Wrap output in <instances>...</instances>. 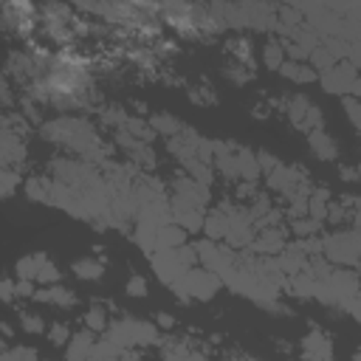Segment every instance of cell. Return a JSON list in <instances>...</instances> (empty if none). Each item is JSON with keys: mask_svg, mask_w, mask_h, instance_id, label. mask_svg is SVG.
<instances>
[{"mask_svg": "<svg viewBox=\"0 0 361 361\" xmlns=\"http://www.w3.org/2000/svg\"><path fill=\"white\" fill-rule=\"evenodd\" d=\"M39 133L45 141H54L71 152H76L82 161H104L107 158V147L102 144L96 127L82 118V116H59L51 118L45 124H39Z\"/></svg>", "mask_w": 361, "mask_h": 361, "instance_id": "6da1fadb", "label": "cell"}, {"mask_svg": "<svg viewBox=\"0 0 361 361\" xmlns=\"http://www.w3.org/2000/svg\"><path fill=\"white\" fill-rule=\"evenodd\" d=\"M220 285H223V279L214 274V271H209V268H189L175 285H169L172 288V293H175V299L178 302H183V305H189V302H209L217 290H220Z\"/></svg>", "mask_w": 361, "mask_h": 361, "instance_id": "7a4b0ae2", "label": "cell"}, {"mask_svg": "<svg viewBox=\"0 0 361 361\" xmlns=\"http://www.w3.org/2000/svg\"><path fill=\"white\" fill-rule=\"evenodd\" d=\"M152 271L164 285H175L189 268H195L197 262V251L195 245H180V248H158L149 254Z\"/></svg>", "mask_w": 361, "mask_h": 361, "instance_id": "3957f363", "label": "cell"}, {"mask_svg": "<svg viewBox=\"0 0 361 361\" xmlns=\"http://www.w3.org/2000/svg\"><path fill=\"white\" fill-rule=\"evenodd\" d=\"M358 82H361L358 68H355L350 59L336 62V68H330L327 73H322V76H319V85H322L327 93H336V96L355 93V85H358Z\"/></svg>", "mask_w": 361, "mask_h": 361, "instance_id": "277c9868", "label": "cell"}, {"mask_svg": "<svg viewBox=\"0 0 361 361\" xmlns=\"http://www.w3.org/2000/svg\"><path fill=\"white\" fill-rule=\"evenodd\" d=\"M265 183H268V189H274L276 195L290 197L293 192H299V189H305V186H307V178H305V172H302L299 166L279 164L271 175H265Z\"/></svg>", "mask_w": 361, "mask_h": 361, "instance_id": "5b68a950", "label": "cell"}, {"mask_svg": "<svg viewBox=\"0 0 361 361\" xmlns=\"http://www.w3.org/2000/svg\"><path fill=\"white\" fill-rule=\"evenodd\" d=\"M0 155H3V169H20L25 161V147L23 135L11 130V124L3 118V138H0Z\"/></svg>", "mask_w": 361, "mask_h": 361, "instance_id": "8992f818", "label": "cell"}, {"mask_svg": "<svg viewBox=\"0 0 361 361\" xmlns=\"http://www.w3.org/2000/svg\"><path fill=\"white\" fill-rule=\"evenodd\" d=\"M302 361H333V341L322 327H313L302 338Z\"/></svg>", "mask_w": 361, "mask_h": 361, "instance_id": "52a82bcc", "label": "cell"}, {"mask_svg": "<svg viewBox=\"0 0 361 361\" xmlns=\"http://www.w3.org/2000/svg\"><path fill=\"white\" fill-rule=\"evenodd\" d=\"M285 245H288L285 243V234L276 226H268V228H259V234L251 243V251L265 254V257H279L285 251Z\"/></svg>", "mask_w": 361, "mask_h": 361, "instance_id": "ba28073f", "label": "cell"}, {"mask_svg": "<svg viewBox=\"0 0 361 361\" xmlns=\"http://www.w3.org/2000/svg\"><path fill=\"white\" fill-rule=\"evenodd\" d=\"M93 350H96V333L93 330L73 333V338L65 347V361H90Z\"/></svg>", "mask_w": 361, "mask_h": 361, "instance_id": "9c48e42d", "label": "cell"}, {"mask_svg": "<svg viewBox=\"0 0 361 361\" xmlns=\"http://www.w3.org/2000/svg\"><path fill=\"white\" fill-rule=\"evenodd\" d=\"M37 302H45V305H56V307H73L76 305V293L65 285H48V288H37L34 293Z\"/></svg>", "mask_w": 361, "mask_h": 361, "instance_id": "30bf717a", "label": "cell"}, {"mask_svg": "<svg viewBox=\"0 0 361 361\" xmlns=\"http://www.w3.org/2000/svg\"><path fill=\"white\" fill-rule=\"evenodd\" d=\"M307 144H310V149H313V155H316L319 161H333V158L338 155V144H336L333 135H327L324 130L307 133Z\"/></svg>", "mask_w": 361, "mask_h": 361, "instance_id": "8fae6325", "label": "cell"}, {"mask_svg": "<svg viewBox=\"0 0 361 361\" xmlns=\"http://www.w3.org/2000/svg\"><path fill=\"white\" fill-rule=\"evenodd\" d=\"M203 231H206V240H214V243L226 240V234H228V214H226L220 206L212 209V212H206Z\"/></svg>", "mask_w": 361, "mask_h": 361, "instance_id": "7c38bea8", "label": "cell"}, {"mask_svg": "<svg viewBox=\"0 0 361 361\" xmlns=\"http://www.w3.org/2000/svg\"><path fill=\"white\" fill-rule=\"evenodd\" d=\"M147 121H149L152 133H155V135H164L166 141L183 133V124H180V118H175L172 113H152Z\"/></svg>", "mask_w": 361, "mask_h": 361, "instance_id": "4fadbf2b", "label": "cell"}, {"mask_svg": "<svg viewBox=\"0 0 361 361\" xmlns=\"http://www.w3.org/2000/svg\"><path fill=\"white\" fill-rule=\"evenodd\" d=\"M71 271H73V276H76V279L96 282V279H102V276H104V262H102L99 257H82V259H76V262L71 265Z\"/></svg>", "mask_w": 361, "mask_h": 361, "instance_id": "5bb4252c", "label": "cell"}, {"mask_svg": "<svg viewBox=\"0 0 361 361\" xmlns=\"http://www.w3.org/2000/svg\"><path fill=\"white\" fill-rule=\"evenodd\" d=\"M279 73H282L285 79L296 82V85H310V82H316V79H319V73H316L307 62H293V59H288V62L279 68Z\"/></svg>", "mask_w": 361, "mask_h": 361, "instance_id": "9a60e30c", "label": "cell"}, {"mask_svg": "<svg viewBox=\"0 0 361 361\" xmlns=\"http://www.w3.org/2000/svg\"><path fill=\"white\" fill-rule=\"evenodd\" d=\"M186 234H189L186 228H180L175 220H169L158 228V248H180V245H186Z\"/></svg>", "mask_w": 361, "mask_h": 361, "instance_id": "2e32d148", "label": "cell"}, {"mask_svg": "<svg viewBox=\"0 0 361 361\" xmlns=\"http://www.w3.org/2000/svg\"><path fill=\"white\" fill-rule=\"evenodd\" d=\"M54 178H28L25 180V197L34 203H51Z\"/></svg>", "mask_w": 361, "mask_h": 361, "instance_id": "e0dca14e", "label": "cell"}, {"mask_svg": "<svg viewBox=\"0 0 361 361\" xmlns=\"http://www.w3.org/2000/svg\"><path fill=\"white\" fill-rule=\"evenodd\" d=\"M327 209H330V192L327 189H310V197H307V217L324 223L327 220Z\"/></svg>", "mask_w": 361, "mask_h": 361, "instance_id": "ac0fdd59", "label": "cell"}, {"mask_svg": "<svg viewBox=\"0 0 361 361\" xmlns=\"http://www.w3.org/2000/svg\"><path fill=\"white\" fill-rule=\"evenodd\" d=\"M262 62H265L268 71H279V68L288 62V56H285V45L276 42V39H268V42L262 45Z\"/></svg>", "mask_w": 361, "mask_h": 361, "instance_id": "d6986e66", "label": "cell"}, {"mask_svg": "<svg viewBox=\"0 0 361 361\" xmlns=\"http://www.w3.org/2000/svg\"><path fill=\"white\" fill-rule=\"evenodd\" d=\"M336 62H338V59H336V54H333L330 48H324V45H319V48H313V51H310V68H313L319 76H322V73H327L330 68H336Z\"/></svg>", "mask_w": 361, "mask_h": 361, "instance_id": "ffe728a7", "label": "cell"}, {"mask_svg": "<svg viewBox=\"0 0 361 361\" xmlns=\"http://www.w3.org/2000/svg\"><path fill=\"white\" fill-rule=\"evenodd\" d=\"M85 327L93 330V333H107V327H110L107 310H104L102 305H90L87 313H85Z\"/></svg>", "mask_w": 361, "mask_h": 361, "instance_id": "44dd1931", "label": "cell"}, {"mask_svg": "<svg viewBox=\"0 0 361 361\" xmlns=\"http://www.w3.org/2000/svg\"><path fill=\"white\" fill-rule=\"evenodd\" d=\"M37 271H39V254H25L14 262V276L17 279H31L37 282Z\"/></svg>", "mask_w": 361, "mask_h": 361, "instance_id": "7402d4cb", "label": "cell"}, {"mask_svg": "<svg viewBox=\"0 0 361 361\" xmlns=\"http://www.w3.org/2000/svg\"><path fill=\"white\" fill-rule=\"evenodd\" d=\"M164 361H203V355L195 353L189 344H178V341H172V344L164 347Z\"/></svg>", "mask_w": 361, "mask_h": 361, "instance_id": "603a6c76", "label": "cell"}, {"mask_svg": "<svg viewBox=\"0 0 361 361\" xmlns=\"http://www.w3.org/2000/svg\"><path fill=\"white\" fill-rule=\"evenodd\" d=\"M59 279H62V271L51 262V257H45V254H39V271H37V282L39 285H59Z\"/></svg>", "mask_w": 361, "mask_h": 361, "instance_id": "cb8c5ba5", "label": "cell"}, {"mask_svg": "<svg viewBox=\"0 0 361 361\" xmlns=\"http://www.w3.org/2000/svg\"><path fill=\"white\" fill-rule=\"evenodd\" d=\"M290 231L296 234V240H307V237H319L322 231V223L313 220V217H299L290 223Z\"/></svg>", "mask_w": 361, "mask_h": 361, "instance_id": "d4e9b609", "label": "cell"}, {"mask_svg": "<svg viewBox=\"0 0 361 361\" xmlns=\"http://www.w3.org/2000/svg\"><path fill=\"white\" fill-rule=\"evenodd\" d=\"M17 322H20L23 333H31V336L45 333V319H42V316H37V313H31V310L20 313V316H17Z\"/></svg>", "mask_w": 361, "mask_h": 361, "instance_id": "484cf974", "label": "cell"}, {"mask_svg": "<svg viewBox=\"0 0 361 361\" xmlns=\"http://www.w3.org/2000/svg\"><path fill=\"white\" fill-rule=\"evenodd\" d=\"M71 338H73V333H71L68 322H54V324L48 327V341H51L54 347H68Z\"/></svg>", "mask_w": 361, "mask_h": 361, "instance_id": "4316f807", "label": "cell"}, {"mask_svg": "<svg viewBox=\"0 0 361 361\" xmlns=\"http://www.w3.org/2000/svg\"><path fill=\"white\" fill-rule=\"evenodd\" d=\"M127 118H130V113H124L118 104H110V107L102 110V121L110 124V127H116V130H121L127 124Z\"/></svg>", "mask_w": 361, "mask_h": 361, "instance_id": "83f0119b", "label": "cell"}, {"mask_svg": "<svg viewBox=\"0 0 361 361\" xmlns=\"http://www.w3.org/2000/svg\"><path fill=\"white\" fill-rule=\"evenodd\" d=\"M344 113H347L350 124L361 133V99L358 96H344Z\"/></svg>", "mask_w": 361, "mask_h": 361, "instance_id": "f1b7e54d", "label": "cell"}, {"mask_svg": "<svg viewBox=\"0 0 361 361\" xmlns=\"http://www.w3.org/2000/svg\"><path fill=\"white\" fill-rule=\"evenodd\" d=\"M0 178H3V197H11V195H14V189H17V183H23L20 169H3V172H0Z\"/></svg>", "mask_w": 361, "mask_h": 361, "instance_id": "f546056e", "label": "cell"}, {"mask_svg": "<svg viewBox=\"0 0 361 361\" xmlns=\"http://www.w3.org/2000/svg\"><path fill=\"white\" fill-rule=\"evenodd\" d=\"M257 161H259V169H262V175H271L282 161L274 155V152H268V149H259L257 152Z\"/></svg>", "mask_w": 361, "mask_h": 361, "instance_id": "4dcf8cb0", "label": "cell"}, {"mask_svg": "<svg viewBox=\"0 0 361 361\" xmlns=\"http://www.w3.org/2000/svg\"><path fill=\"white\" fill-rule=\"evenodd\" d=\"M223 73L228 76V79H234V82H248L251 79V71L245 68V65H240V62H234V65H228V68H223Z\"/></svg>", "mask_w": 361, "mask_h": 361, "instance_id": "1f68e13d", "label": "cell"}, {"mask_svg": "<svg viewBox=\"0 0 361 361\" xmlns=\"http://www.w3.org/2000/svg\"><path fill=\"white\" fill-rule=\"evenodd\" d=\"M127 296L144 299V296H147V279H144V276H130V279H127Z\"/></svg>", "mask_w": 361, "mask_h": 361, "instance_id": "d6a6232c", "label": "cell"}, {"mask_svg": "<svg viewBox=\"0 0 361 361\" xmlns=\"http://www.w3.org/2000/svg\"><path fill=\"white\" fill-rule=\"evenodd\" d=\"M34 285H37V282H31V279H17V296H20V299H25V296L34 299V293H37Z\"/></svg>", "mask_w": 361, "mask_h": 361, "instance_id": "836d02e7", "label": "cell"}, {"mask_svg": "<svg viewBox=\"0 0 361 361\" xmlns=\"http://www.w3.org/2000/svg\"><path fill=\"white\" fill-rule=\"evenodd\" d=\"M3 302H14V296H17V279H3Z\"/></svg>", "mask_w": 361, "mask_h": 361, "instance_id": "e575fe53", "label": "cell"}, {"mask_svg": "<svg viewBox=\"0 0 361 361\" xmlns=\"http://www.w3.org/2000/svg\"><path fill=\"white\" fill-rule=\"evenodd\" d=\"M344 310H350V316L361 324V293H358V296H353V299L344 305Z\"/></svg>", "mask_w": 361, "mask_h": 361, "instance_id": "d590c367", "label": "cell"}, {"mask_svg": "<svg viewBox=\"0 0 361 361\" xmlns=\"http://www.w3.org/2000/svg\"><path fill=\"white\" fill-rule=\"evenodd\" d=\"M155 324L164 327V330H172V327H175V319H172L169 313H155Z\"/></svg>", "mask_w": 361, "mask_h": 361, "instance_id": "8d00e7d4", "label": "cell"}, {"mask_svg": "<svg viewBox=\"0 0 361 361\" xmlns=\"http://www.w3.org/2000/svg\"><path fill=\"white\" fill-rule=\"evenodd\" d=\"M231 361H259V358H251V355H234Z\"/></svg>", "mask_w": 361, "mask_h": 361, "instance_id": "74e56055", "label": "cell"}]
</instances>
